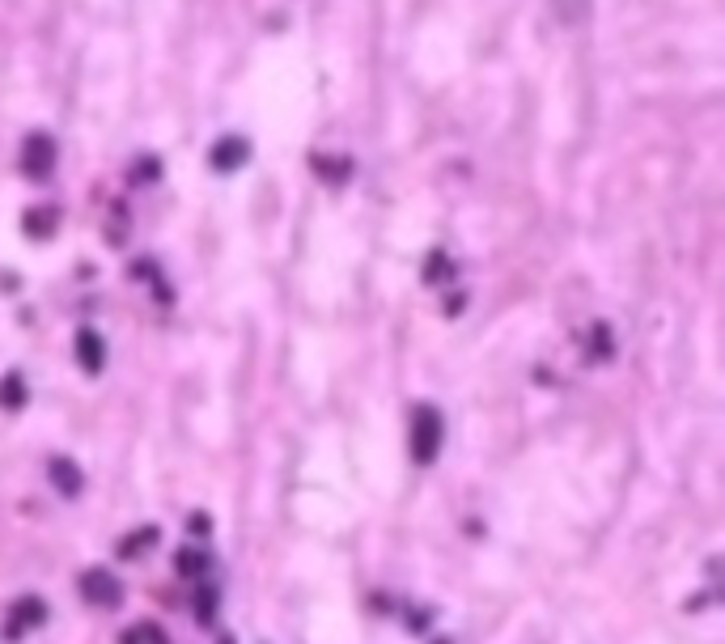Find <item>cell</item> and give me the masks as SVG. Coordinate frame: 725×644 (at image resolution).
Wrapping results in <instances>:
<instances>
[{
    "label": "cell",
    "mask_w": 725,
    "mask_h": 644,
    "mask_svg": "<svg viewBox=\"0 0 725 644\" xmlns=\"http://www.w3.org/2000/svg\"><path fill=\"white\" fill-rule=\"evenodd\" d=\"M437 644H450V640H437Z\"/></svg>",
    "instance_id": "obj_15"
},
{
    "label": "cell",
    "mask_w": 725,
    "mask_h": 644,
    "mask_svg": "<svg viewBox=\"0 0 725 644\" xmlns=\"http://www.w3.org/2000/svg\"><path fill=\"white\" fill-rule=\"evenodd\" d=\"M174 568H179L183 577H204L208 556H204V551H179V556H174Z\"/></svg>",
    "instance_id": "obj_12"
},
{
    "label": "cell",
    "mask_w": 725,
    "mask_h": 644,
    "mask_svg": "<svg viewBox=\"0 0 725 644\" xmlns=\"http://www.w3.org/2000/svg\"><path fill=\"white\" fill-rule=\"evenodd\" d=\"M191 530H196V534H208V517L196 513V517H191Z\"/></svg>",
    "instance_id": "obj_14"
},
{
    "label": "cell",
    "mask_w": 725,
    "mask_h": 644,
    "mask_svg": "<svg viewBox=\"0 0 725 644\" xmlns=\"http://www.w3.org/2000/svg\"><path fill=\"white\" fill-rule=\"evenodd\" d=\"M43 623H47V606L34 598V594H26V598L13 602V611H9V619H5V636L17 640V636H26L30 628H43Z\"/></svg>",
    "instance_id": "obj_4"
},
{
    "label": "cell",
    "mask_w": 725,
    "mask_h": 644,
    "mask_svg": "<svg viewBox=\"0 0 725 644\" xmlns=\"http://www.w3.org/2000/svg\"><path fill=\"white\" fill-rule=\"evenodd\" d=\"M119 644H170V640L157 623H132V628L119 636Z\"/></svg>",
    "instance_id": "obj_10"
},
{
    "label": "cell",
    "mask_w": 725,
    "mask_h": 644,
    "mask_svg": "<svg viewBox=\"0 0 725 644\" xmlns=\"http://www.w3.org/2000/svg\"><path fill=\"white\" fill-rule=\"evenodd\" d=\"M47 479L56 483V492H60V496H81V488H85L81 471H77V467H73V462H68V458H60V454L47 462Z\"/></svg>",
    "instance_id": "obj_6"
},
{
    "label": "cell",
    "mask_w": 725,
    "mask_h": 644,
    "mask_svg": "<svg viewBox=\"0 0 725 644\" xmlns=\"http://www.w3.org/2000/svg\"><path fill=\"white\" fill-rule=\"evenodd\" d=\"M77 361L90 369V373H102V365H106V344H102V335L98 331H77Z\"/></svg>",
    "instance_id": "obj_7"
},
{
    "label": "cell",
    "mask_w": 725,
    "mask_h": 644,
    "mask_svg": "<svg viewBox=\"0 0 725 644\" xmlns=\"http://www.w3.org/2000/svg\"><path fill=\"white\" fill-rule=\"evenodd\" d=\"M157 539H162V530H157V526H140L136 534H128V539L119 543V556H123V560H136L140 551L157 547Z\"/></svg>",
    "instance_id": "obj_8"
},
{
    "label": "cell",
    "mask_w": 725,
    "mask_h": 644,
    "mask_svg": "<svg viewBox=\"0 0 725 644\" xmlns=\"http://www.w3.org/2000/svg\"><path fill=\"white\" fill-rule=\"evenodd\" d=\"M17 166H22L26 178L43 183V178L56 170V140H51L47 132H30L22 140V157H17Z\"/></svg>",
    "instance_id": "obj_2"
},
{
    "label": "cell",
    "mask_w": 725,
    "mask_h": 644,
    "mask_svg": "<svg viewBox=\"0 0 725 644\" xmlns=\"http://www.w3.org/2000/svg\"><path fill=\"white\" fill-rule=\"evenodd\" d=\"M246 161H251V140H242V136H225L208 153V166L217 174H234V170L246 166Z\"/></svg>",
    "instance_id": "obj_5"
},
{
    "label": "cell",
    "mask_w": 725,
    "mask_h": 644,
    "mask_svg": "<svg viewBox=\"0 0 725 644\" xmlns=\"http://www.w3.org/2000/svg\"><path fill=\"white\" fill-rule=\"evenodd\" d=\"M441 441H446V420H441V411L433 403H420L412 411V462H420V467L437 462Z\"/></svg>",
    "instance_id": "obj_1"
},
{
    "label": "cell",
    "mask_w": 725,
    "mask_h": 644,
    "mask_svg": "<svg viewBox=\"0 0 725 644\" xmlns=\"http://www.w3.org/2000/svg\"><path fill=\"white\" fill-rule=\"evenodd\" d=\"M26 403V382L9 373V378H0V407H22Z\"/></svg>",
    "instance_id": "obj_11"
},
{
    "label": "cell",
    "mask_w": 725,
    "mask_h": 644,
    "mask_svg": "<svg viewBox=\"0 0 725 644\" xmlns=\"http://www.w3.org/2000/svg\"><path fill=\"white\" fill-rule=\"evenodd\" d=\"M196 615L204 623H212V615H217V589H200L196 594Z\"/></svg>",
    "instance_id": "obj_13"
},
{
    "label": "cell",
    "mask_w": 725,
    "mask_h": 644,
    "mask_svg": "<svg viewBox=\"0 0 725 644\" xmlns=\"http://www.w3.org/2000/svg\"><path fill=\"white\" fill-rule=\"evenodd\" d=\"M77 589L90 606H119L123 602V585H119V577L111 568H85Z\"/></svg>",
    "instance_id": "obj_3"
},
{
    "label": "cell",
    "mask_w": 725,
    "mask_h": 644,
    "mask_svg": "<svg viewBox=\"0 0 725 644\" xmlns=\"http://www.w3.org/2000/svg\"><path fill=\"white\" fill-rule=\"evenodd\" d=\"M56 217H60L56 208H30V212H26V234H30L34 242L51 238V234H56Z\"/></svg>",
    "instance_id": "obj_9"
}]
</instances>
